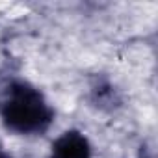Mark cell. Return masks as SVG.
<instances>
[{
  "instance_id": "1",
  "label": "cell",
  "mask_w": 158,
  "mask_h": 158,
  "mask_svg": "<svg viewBox=\"0 0 158 158\" xmlns=\"http://www.w3.org/2000/svg\"><path fill=\"white\" fill-rule=\"evenodd\" d=\"M56 117L43 91L23 78H10L0 88V121L15 136H43Z\"/></svg>"
},
{
  "instance_id": "2",
  "label": "cell",
  "mask_w": 158,
  "mask_h": 158,
  "mask_svg": "<svg viewBox=\"0 0 158 158\" xmlns=\"http://www.w3.org/2000/svg\"><path fill=\"white\" fill-rule=\"evenodd\" d=\"M50 158H93V149L84 132L71 128L52 141Z\"/></svg>"
},
{
  "instance_id": "3",
  "label": "cell",
  "mask_w": 158,
  "mask_h": 158,
  "mask_svg": "<svg viewBox=\"0 0 158 158\" xmlns=\"http://www.w3.org/2000/svg\"><path fill=\"white\" fill-rule=\"evenodd\" d=\"M0 158H10V154H8V151L4 149L2 143H0Z\"/></svg>"
}]
</instances>
